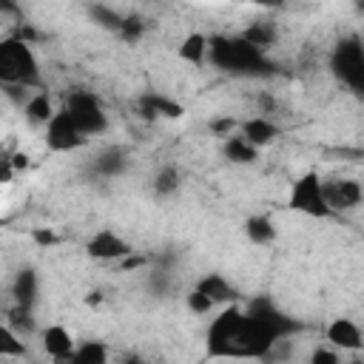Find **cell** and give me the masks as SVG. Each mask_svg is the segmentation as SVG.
<instances>
[{
	"mask_svg": "<svg viewBox=\"0 0 364 364\" xmlns=\"http://www.w3.org/2000/svg\"><path fill=\"white\" fill-rule=\"evenodd\" d=\"M245 233H247L250 242H256V245H267V242L276 239V225H273L270 216L259 213V216H250V219L245 222Z\"/></svg>",
	"mask_w": 364,
	"mask_h": 364,
	"instance_id": "ac0fdd59",
	"label": "cell"
},
{
	"mask_svg": "<svg viewBox=\"0 0 364 364\" xmlns=\"http://www.w3.org/2000/svg\"><path fill=\"white\" fill-rule=\"evenodd\" d=\"M74 364H108V347L102 341H82L71 353Z\"/></svg>",
	"mask_w": 364,
	"mask_h": 364,
	"instance_id": "ffe728a7",
	"label": "cell"
},
{
	"mask_svg": "<svg viewBox=\"0 0 364 364\" xmlns=\"http://www.w3.org/2000/svg\"><path fill=\"white\" fill-rule=\"evenodd\" d=\"M233 125H236L233 119L222 117V119H213V122H210V131H213V134H219V136H225V134H230V131H233Z\"/></svg>",
	"mask_w": 364,
	"mask_h": 364,
	"instance_id": "f546056e",
	"label": "cell"
},
{
	"mask_svg": "<svg viewBox=\"0 0 364 364\" xmlns=\"http://www.w3.org/2000/svg\"><path fill=\"white\" fill-rule=\"evenodd\" d=\"M179 188V171L173 168V165H165L156 176H154V191L159 193V196H168V193H173Z\"/></svg>",
	"mask_w": 364,
	"mask_h": 364,
	"instance_id": "d4e9b609",
	"label": "cell"
},
{
	"mask_svg": "<svg viewBox=\"0 0 364 364\" xmlns=\"http://www.w3.org/2000/svg\"><path fill=\"white\" fill-rule=\"evenodd\" d=\"M9 327H11L17 336H20V333H31V330H34V316H31V310L14 304L11 313H9Z\"/></svg>",
	"mask_w": 364,
	"mask_h": 364,
	"instance_id": "484cf974",
	"label": "cell"
},
{
	"mask_svg": "<svg viewBox=\"0 0 364 364\" xmlns=\"http://www.w3.org/2000/svg\"><path fill=\"white\" fill-rule=\"evenodd\" d=\"M287 205H290L293 210L307 213V216H316V219L333 216L330 208H327V202H324V196H321V179H318L316 171H307V173H301V176L293 182Z\"/></svg>",
	"mask_w": 364,
	"mask_h": 364,
	"instance_id": "8992f818",
	"label": "cell"
},
{
	"mask_svg": "<svg viewBox=\"0 0 364 364\" xmlns=\"http://www.w3.org/2000/svg\"><path fill=\"white\" fill-rule=\"evenodd\" d=\"M142 31H145V23H142V17L139 14H125L122 17V26H119V37L122 40H128V43H134V40H139L142 37Z\"/></svg>",
	"mask_w": 364,
	"mask_h": 364,
	"instance_id": "4316f807",
	"label": "cell"
},
{
	"mask_svg": "<svg viewBox=\"0 0 364 364\" xmlns=\"http://www.w3.org/2000/svg\"><path fill=\"white\" fill-rule=\"evenodd\" d=\"M239 37H242L245 43H250L253 48L264 51L267 46H273V40H276V28H273L270 23H250Z\"/></svg>",
	"mask_w": 364,
	"mask_h": 364,
	"instance_id": "44dd1931",
	"label": "cell"
},
{
	"mask_svg": "<svg viewBox=\"0 0 364 364\" xmlns=\"http://www.w3.org/2000/svg\"><path fill=\"white\" fill-rule=\"evenodd\" d=\"M321 196L330 208V213L336 210H350L361 202V185L355 179H321Z\"/></svg>",
	"mask_w": 364,
	"mask_h": 364,
	"instance_id": "9c48e42d",
	"label": "cell"
},
{
	"mask_svg": "<svg viewBox=\"0 0 364 364\" xmlns=\"http://www.w3.org/2000/svg\"><path fill=\"white\" fill-rule=\"evenodd\" d=\"M31 239H34L37 245H51V242H54V233H48V230H34Z\"/></svg>",
	"mask_w": 364,
	"mask_h": 364,
	"instance_id": "4dcf8cb0",
	"label": "cell"
},
{
	"mask_svg": "<svg viewBox=\"0 0 364 364\" xmlns=\"http://www.w3.org/2000/svg\"><path fill=\"white\" fill-rule=\"evenodd\" d=\"M330 65L336 71V77L350 85L353 91H361L364 88V48L355 37L350 40H341L336 48H333V57H330Z\"/></svg>",
	"mask_w": 364,
	"mask_h": 364,
	"instance_id": "5b68a950",
	"label": "cell"
},
{
	"mask_svg": "<svg viewBox=\"0 0 364 364\" xmlns=\"http://www.w3.org/2000/svg\"><path fill=\"white\" fill-rule=\"evenodd\" d=\"M51 364H74V358L68 355V358H51Z\"/></svg>",
	"mask_w": 364,
	"mask_h": 364,
	"instance_id": "e575fe53",
	"label": "cell"
},
{
	"mask_svg": "<svg viewBox=\"0 0 364 364\" xmlns=\"http://www.w3.org/2000/svg\"><path fill=\"white\" fill-rule=\"evenodd\" d=\"M179 57H182L185 63H191V65H202L205 57H208V37L199 34V31H191V34L182 40V46H179Z\"/></svg>",
	"mask_w": 364,
	"mask_h": 364,
	"instance_id": "2e32d148",
	"label": "cell"
},
{
	"mask_svg": "<svg viewBox=\"0 0 364 364\" xmlns=\"http://www.w3.org/2000/svg\"><path fill=\"white\" fill-rule=\"evenodd\" d=\"M327 341L338 350H347V353H361V347H364L361 327L353 318H333L327 327Z\"/></svg>",
	"mask_w": 364,
	"mask_h": 364,
	"instance_id": "30bf717a",
	"label": "cell"
},
{
	"mask_svg": "<svg viewBox=\"0 0 364 364\" xmlns=\"http://www.w3.org/2000/svg\"><path fill=\"white\" fill-rule=\"evenodd\" d=\"M276 136H279V125L270 122V119H264V117H253V119H247L242 125V139L250 142L256 151L264 148L267 142H273Z\"/></svg>",
	"mask_w": 364,
	"mask_h": 364,
	"instance_id": "5bb4252c",
	"label": "cell"
},
{
	"mask_svg": "<svg viewBox=\"0 0 364 364\" xmlns=\"http://www.w3.org/2000/svg\"><path fill=\"white\" fill-rule=\"evenodd\" d=\"M51 117H54V105H51V100H48L46 91L34 94V97L26 102V119H28L31 125H43V128H46Z\"/></svg>",
	"mask_w": 364,
	"mask_h": 364,
	"instance_id": "e0dca14e",
	"label": "cell"
},
{
	"mask_svg": "<svg viewBox=\"0 0 364 364\" xmlns=\"http://www.w3.org/2000/svg\"><path fill=\"white\" fill-rule=\"evenodd\" d=\"M310 364H338V355L327 347H318L313 355H310Z\"/></svg>",
	"mask_w": 364,
	"mask_h": 364,
	"instance_id": "f1b7e54d",
	"label": "cell"
},
{
	"mask_svg": "<svg viewBox=\"0 0 364 364\" xmlns=\"http://www.w3.org/2000/svg\"><path fill=\"white\" fill-rule=\"evenodd\" d=\"M0 364H3V361H0Z\"/></svg>",
	"mask_w": 364,
	"mask_h": 364,
	"instance_id": "8d00e7d4",
	"label": "cell"
},
{
	"mask_svg": "<svg viewBox=\"0 0 364 364\" xmlns=\"http://www.w3.org/2000/svg\"><path fill=\"white\" fill-rule=\"evenodd\" d=\"M11 176V165L9 162H0V182H6Z\"/></svg>",
	"mask_w": 364,
	"mask_h": 364,
	"instance_id": "836d02e7",
	"label": "cell"
},
{
	"mask_svg": "<svg viewBox=\"0 0 364 364\" xmlns=\"http://www.w3.org/2000/svg\"><path fill=\"white\" fill-rule=\"evenodd\" d=\"M136 108H139V114L145 117V119H176V117H182L185 111H182V105L179 102H173V100H168L165 94H142L139 100H136Z\"/></svg>",
	"mask_w": 364,
	"mask_h": 364,
	"instance_id": "7c38bea8",
	"label": "cell"
},
{
	"mask_svg": "<svg viewBox=\"0 0 364 364\" xmlns=\"http://www.w3.org/2000/svg\"><path fill=\"white\" fill-rule=\"evenodd\" d=\"M85 253H88L91 259H100V262H117V259L131 256L134 250H131V245H128L119 233L102 228V230H97V233L85 242Z\"/></svg>",
	"mask_w": 364,
	"mask_h": 364,
	"instance_id": "ba28073f",
	"label": "cell"
},
{
	"mask_svg": "<svg viewBox=\"0 0 364 364\" xmlns=\"http://www.w3.org/2000/svg\"><path fill=\"white\" fill-rule=\"evenodd\" d=\"M37 290H40V279H37V273H34L31 267L20 270L17 279H14V284H11L14 301H17L20 307H28V310H31L34 301H37Z\"/></svg>",
	"mask_w": 364,
	"mask_h": 364,
	"instance_id": "9a60e30c",
	"label": "cell"
},
{
	"mask_svg": "<svg viewBox=\"0 0 364 364\" xmlns=\"http://www.w3.org/2000/svg\"><path fill=\"white\" fill-rule=\"evenodd\" d=\"M142 262H145L142 256H134V253H131V256H125V259H122V267H139Z\"/></svg>",
	"mask_w": 364,
	"mask_h": 364,
	"instance_id": "d6a6232c",
	"label": "cell"
},
{
	"mask_svg": "<svg viewBox=\"0 0 364 364\" xmlns=\"http://www.w3.org/2000/svg\"><path fill=\"white\" fill-rule=\"evenodd\" d=\"M17 355H26V341L9 324L0 321V358H17Z\"/></svg>",
	"mask_w": 364,
	"mask_h": 364,
	"instance_id": "603a6c76",
	"label": "cell"
},
{
	"mask_svg": "<svg viewBox=\"0 0 364 364\" xmlns=\"http://www.w3.org/2000/svg\"><path fill=\"white\" fill-rule=\"evenodd\" d=\"M350 364H361V358H353V361H350Z\"/></svg>",
	"mask_w": 364,
	"mask_h": 364,
	"instance_id": "d590c367",
	"label": "cell"
},
{
	"mask_svg": "<svg viewBox=\"0 0 364 364\" xmlns=\"http://www.w3.org/2000/svg\"><path fill=\"white\" fill-rule=\"evenodd\" d=\"M0 85L6 88L40 85V65L28 43L17 37L0 40Z\"/></svg>",
	"mask_w": 364,
	"mask_h": 364,
	"instance_id": "3957f363",
	"label": "cell"
},
{
	"mask_svg": "<svg viewBox=\"0 0 364 364\" xmlns=\"http://www.w3.org/2000/svg\"><path fill=\"white\" fill-rule=\"evenodd\" d=\"M74 336L63 327V324H48L43 330V350L51 355V358H68L74 353Z\"/></svg>",
	"mask_w": 364,
	"mask_h": 364,
	"instance_id": "4fadbf2b",
	"label": "cell"
},
{
	"mask_svg": "<svg viewBox=\"0 0 364 364\" xmlns=\"http://www.w3.org/2000/svg\"><path fill=\"white\" fill-rule=\"evenodd\" d=\"M63 111L71 117V122L80 128V134L85 139L94 136V134H102L108 128V117H105L100 100L91 91H74V94H68Z\"/></svg>",
	"mask_w": 364,
	"mask_h": 364,
	"instance_id": "277c9868",
	"label": "cell"
},
{
	"mask_svg": "<svg viewBox=\"0 0 364 364\" xmlns=\"http://www.w3.org/2000/svg\"><path fill=\"white\" fill-rule=\"evenodd\" d=\"M208 60L228 74H250V77H264L273 74L276 65L264 57V51L253 48L242 37H208Z\"/></svg>",
	"mask_w": 364,
	"mask_h": 364,
	"instance_id": "7a4b0ae2",
	"label": "cell"
},
{
	"mask_svg": "<svg viewBox=\"0 0 364 364\" xmlns=\"http://www.w3.org/2000/svg\"><path fill=\"white\" fill-rule=\"evenodd\" d=\"M225 156H228L230 162H236V165H247V162H256L259 151H256L250 142H245L242 136H230V139L225 142Z\"/></svg>",
	"mask_w": 364,
	"mask_h": 364,
	"instance_id": "7402d4cb",
	"label": "cell"
},
{
	"mask_svg": "<svg viewBox=\"0 0 364 364\" xmlns=\"http://www.w3.org/2000/svg\"><path fill=\"white\" fill-rule=\"evenodd\" d=\"M185 301H188V307H191V313H196V316H205V313H210V301L199 293V290H191L188 296H185Z\"/></svg>",
	"mask_w": 364,
	"mask_h": 364,
	"instance_id": "83f0119b",
	"label": "cell"
},
{
	"mask_svg": "<svg viewBox=\"0 0 364 364\" xmlns=\"http://www.w3.org/2000/svg\"><path fill=\"white\" fill-rule=\"evenodd\" d=\"M46 145L51 151H77V148L85 145V136L71 122V117L60 108V111H54V117L46 125Z\"/></svg>",
	"mask_w": 364,
	"mask_h": 364,
	"instance_id": "52a82bcc",
	"label": "cell"
},
{
	"mask_svg": "<svg viewBox=\"0 0 364 364\" xmlns=\"http://www.w3.org/2000/svg\"><path fill=\"white\" fill-rule=\"evenodd\" d=\"M9 165H11V171H20V168H28V156H26V154H14Z\"/></svg>",
	"mask_w": 364,
	"mask_h": 364,
	"instance_id": "1f68e13d",
	"label": "cell"
},
{
	"mask_svg": "<svg viewBox=\"0 0 364 364\" xmlns=\"http://www.w3.org/2000/svg\"><path fill=\"white\" fill-rule=\"evenodd\" d=\"M299 330L296 318L284 316L270 299H253L247 310L228 307L210 324L205 336L208 358H267L279 338Z\"/></svg>",
	"mask_w": 364,
	"mask_h": 364,
	"instance_id": "6da1fadb",
	"label": "cell"
},
{
	"mask_svg": "<svg viewBox=\"0 0 364 364\" xmlns=\"http://www.w3.org/2000/svg\"><path fill=\"white\" fill-rule=\"evenodd\" d=\"M193 290H199L210 304H225V301L230 304V301L239 299V290H236L222 273H208V276H202Z\"/></svg>",
	"mask_w": 364,
	"mask_h": 364,
	"instance_id": "8fae6325",
	"label": "cell"
},
{
	"mask_svg": "<svg viewBox=\"0 0 364 364\" xmlns=\"http://www.w3.org/2000/svg\"><path fill=\"white\" fill-rule=\"evenodd\" d=\"M88 17H91L97 26L108 28V31H119V26H122V17H125V14H119V11L108 9V6H100V3H94V6L88 9Z\"/></svg>",
	"mask_w": 364,
	"mask_h": 364,
	"instance_id": "cb8c5ba5",
	"label": "cell"
},
{
	"mask_svg": "<svg viewBox=\"0 0 364 364\" xmlns=\"http://www.w3.org/2000/svg\"><path fill=\"white\" fill-rule=\"evenodd\" d=\"M94 168H97V173H102V176H117V173H122V171H125V151H122V148H105V151H100L97 159H94Z\"/></svg>",
	"mask_w": 364,
	"mask_h": 364,
	"instance_id": "d6986e66",
	"label": "cell"
}]
</instances>
